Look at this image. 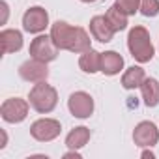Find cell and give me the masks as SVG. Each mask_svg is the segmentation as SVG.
Returning <instances> with one entry per match:
<instances>
[{"instance_id": "30bf717a", "label": "cell", "mask_w": 159, "mask_h": 159, "mask_svg": "<svg viewBox=\"0 0 159 159\" xmlns=\"http://www.w3.org/2000/svg\"><path fill=\"white\" fill-rule=\"evenodd\" d=\"M133 140H135V144H139L142 148H148V146L157 144L159 131H157L155 124H152V122H140L135 127V131H133Z\"/></svg>"}, {"instance_id": "ba28073f", "label": "cell", "mask_w": 159, "mask_h": 159, "mask_svg": "<svg viewBox=\"0 0 159 159\" xmlns=\"http://www.w3.org/2000/svg\"><path fill=\"white\" fill-rule=\"evenodd\" d=\"M67 107L75 118H88L94 112V99L86 92H75L69 96Z\"/></svg>"}, {"instance_id": "52a82bcc", "label": "cell", "mask_w": 159, "mask_h": 159, "mask_svg": "<svg viewBox=\"0 0 159 159\" xmlns=\"http://www.w3.org/2000/svg\"><path fill=\"white\" fill-rule=\"evenodd\" d=\"M19 75L25 79L26 83H43V81H47V77H49L47 62H41V60H36V58L28 60V62L21 64Z\"/></svg>"}, {"instance_id": "ffe728a7", "label": "cell", "mask_w": 159, "mask_h": 159, "mask_svg": "<svg viewBox=\"0 0 159 159\" xmlns=\"http://www.w3.org/2000/svg\"><path fill=\"white\" fill-rule=\"evenodd\" d=\"M140 13L146 17H155L159 13V2L157 0H140Z\"/></svg>"}, {"instance_id": "603a6c76", "label": "cell", "mask_w": 159, "mask_h": 159, "mask_svg": "<svg viewBox=\"0 0 159 159\" xmlns=\"http://www.w3.org/2000/svg\"><path fill=\"white\" fill-rule=\"evenodd\" d=\"M81 2H86V4H90V2H96V0H81Z\"/></svg>"}, {"instance_id": "9a60e30c", "label": "cell", "mask_w": 159, "mask_h": 159, "mask_svg": "<svg viewBox=\"0 0 159 159\" xmlns=\"http://www.w3.org/2000/svg\"><path fill=\"white\" fill-rule=\"evenodd\" d=\"M140 90H142V99L146 107H155L159 103V83L155 79H144Z\"/></svg>"}, {"instance_id": "3957f363", "label": "cell", "mask_w": 159, "mask_h": 159, "mask_svg": "<svg viewBox=\"0 0 159 159\" xmlns=\"http://www.w3.org/2000/svg\"><path fill=\"white\" fill-rule=\"evenodd\" d=\"M56 103H58V94L51 84H45V81L36 83V86L30 90V105L38 112L41 114L51 112L56 107Z\"/></svg>"}, {"instance_id": "9c48e42d", "label": "cell", "mask_w": 159, "mask_h": 159, "mask_svg": "<svg viewBox=\"0 0 159 159\" xmlns=\"http://www.w3.org/2000/svg\"><path fill=\"white\" fill-rule=\"evenodd\" d=\"M47 25H49V13L39 6L26 10V13L23 15V26L30 34H38V32L45 30Z\"/></svg>"}, {"instance_id": "8992f818", "label": "cell", "mask_w": 159, "mask_h": 159, "mask_svg": "<svg viewBox=\"0 0 159 159\" xmlns=\"http://www.w3.org/2000/svg\"><path fill=\"white\" fill-rule=\"evenodd\" d=\"M0 114L2 118L10 124H19L26 118L28 114V103L21 98H11V99H6L0 107Z\"/></svg>"}, {"instance_id": "277c9868", "label": "cell", "mask_w": 159, "mask_h": 159, "mask_svg": "<svg viewBox=\"0 0 159 159\" xmlns=\"http://www.w3.org/2000/svg\"><path fill=\"white\" fill-rule=\"evenodd\" d=\"M30 56L41 62H52L58 56V47L51 36H38L30 43Z\"/></svg>"}, {"instance_id": "7a4b0ae2", "label": "cell", "mask_w": 159, "mask_h": 159, "mask_svg": "<svg viewBox=\"0 0 159 159\" xmlns=\"http://www.w3.org/2000/svg\"><path fill=\"white\" fill-rule=\"evenodd\" d=\"M127 47L131 51V56L140 64L150 62L152 56H153V45H152V39H150V32L144 26H135V28L129 30Z\"/></svg>"}, {"instance_id": "d6986e66", "label": "cell", "mask_w": 159, "mask_h": 159, "mask_svg": "<svg viewBox=\"0 0 159 159\" xmlns=\"http://www.w3.org/2000/svg\"><path fill=\"white\" fill-rule=\"evenodd\" d=\"M116 6L125 15H135L137 10H140V0H116Z\"/></svg>"}, {"instance_id": "7402d4cb", "label": "cell", "mask_w": 159, "mask_h": 159, "mask_svg": "<svg viewBox=\"0 0 159 159\" xmlns=\"http://www.w3.org/2000/svg\"><path fill=\"white\" fill-rule=\"evenodd\" d=\"M142 157H153V153H152V152H144Z\"/></svg>"}, {"instance_id": "7c38bea8", "label": "cell", "mask_w": 159, "mask_h": 159, "mask_svg": "<svg viewBox=\"0 0 159 159\" xmlns=\"http://www.w3.org/2000/svg\"><path fill=\"white\" fill-rule=\"evenodd\" d=\"M0 45H2V52L10 54L15 52L23 47V36L19 30H2L0 32Z\"/></svg>"}, {"instance_id": "4fadbf2b", "label": "cell", "mask_w": 159, "mask_h": 159, "mask_svg": "<svg viewBox=\"0 0 159 159\" xmlns=\"http://www.w3.org/2000/svg\"><path fill=\"white\" fill-rule=\"evenodd\" d=\"M122 67H124V58L118 52H114V51L101 52V71L105 75H116V73H120Z\"/></svg>"}, {"instance_id": "8fae6325", "label": "cell", "mask_w": 159, "mask_h": 159, "mask_svg": "<svg viewBox=\"0 0 159 159\" xmlns=\"http://www.w3.org/2000/svg\"><path fill=\"white\" fill-rule=\"evenodd\" d=\"M90 32L101 43H109L112 39V36H114V28L111 26V23L107 21L105 15H96L90 21Z\"/></svg>"}, {"instance_id": "ac0fdd59", "label": "cell", "mask_w": 159, "mask_h": 159, "mask_svg": "<svg viewBox=\"0 0 159 159\" xmlns=\"http://www.w3.org/2000/svg\"><path fill=\"white\" fill-rule=\"evenodd\" d=\"M107 21L111 23V26L114 28V32H120V30H124L125 26H127V15L114 4L109 11H107Z\"/></svg>"}, {"instance_id": "5b68a950", "label": "cell", "mask_w": 159, "mask_h": 159, "mask_svg": "<svg viewBox=\"0 0 159 159\" xmlns=\"http://www.w3.org/2000/svg\"><path fill=\"white\" fill-rule=\"evenodd\" d=\"M60 131H62L60 122L52 120V118H41V120L34 122L30 127V135L39 142H49V140L56 139L60 135Z\"/></svg>"}, {"instance_id": "6da1fadb", "label": "cell", "mask_w": 159, "mask_h": 159, "mask_svg": "<svg viewBox=\"0 0 159 159\" xmlns=\"http://www.w3.org/2000/svg\"><path fill=\"white\" fill-rule=\"evenodd\" d=\"M51 38L56 43L60 51H71V52H84L90 47V36L81 26H69L64 21H56L51 28Z\"/></svg>"}, {"instance_id": "44dd1931", "label": "cell", "mask_w": 159, "mask_h": 159, "mask_svg": "<svg viewBox=\"0 0 159 159\" xmlns=\"http://www.w3.org/2000/svg\"><path fill=\"white\" fill-rule=\"evenodd\" d=\"M64 157H66V159H69V157H75V159H81V153H77V152L73 150V152H69V153H66Z\"/></svg>"}, {"instance_id": "5bb4252c", "label": "cell", "mask_w": 159, "mask_h": 159, "mask_svg": "<svg viewBox=\"0 0 159 159\" xmlns=\"http://www.w3.org/2000/svg\"><path fill=\"white\" fill-rule=\"evenodd\" d=\"M79 67H81L84 73H96L101 71V52L88 49L83 52V56L79 58Z\"/></svg>"}, {"instance_id": "2e32d148", "label": "cell", "mask_w": 159, "mask_h": 159, "mask_svg": "<svg viewBox=\"0 0 159 159\" xmlns=\"http://www.w3.org/2000/svg\"><path fill=\"white\" fill-rule=\"evenodd\" d=\"M144 79H146L144 69L139 67V66H133V67H129V69L124 73V77H122V86H124L125 90L139 88V86L144 83Z\"/></svg>"}, {"instance_id": "e0dca14e", "label": "cell", "mask_w": 159, "mask_h": 159, "mask_svg": "<svg viewBox=\"0 0 159 159\" xmlns=\"http://www.w3.org/2000/svg\"><path fill=\"white\" fill-rule=\"evenodd\" d=\"M90 140V129L88 127H75L67 137H66V146L69 150H79Z\"/></svg>"}]
</instances>
